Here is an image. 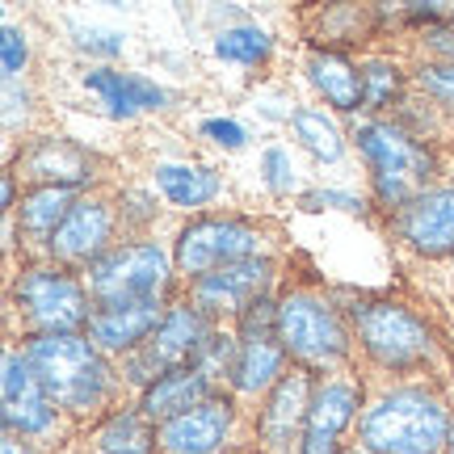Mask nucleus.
Instances as JSON below:
<instances>
[{"instance_id": "obj_1", "label": "nucleus", "mask_w": 454, "mask_h": 454, "mask_svg": "<svg viewBox=\"0 0 454 454\" xmlns=\"http://www.w3.org/2000/svg\"><path fill=\"white\" fill-rule=\"evenodd\" d=\"M349 333H354V354L362 374H383V379H438L454 387V357L429 316L395 294H349L337 291Z\"/></svg>"}, {"instance_id": "obj_35", "label": "nucleus", "mask_w": 454, "mask_h": 454, "mask_svg": "<svg viewBox=\"0 0 454 454\" xmlns=\"http://www.w3.org/2000/svg\"><path fill=\"white\" fill-rule=\"evenodd\" d=\"M198 135L219 147H227V152H240V147L248 144V127L236 122V118H207V122L198 127Z\"/></svg>"}, {"instance_id": "obj_30", "label": "nucleus", "mask_w": 454, "mask_h": 454, "mask_svg": "<svg viewBox=\"0 0 454 454\" xmlns=\"http://www.w3.org/2000/svg\"><path fill=\"white\" fill-rule=\"evenodd\" d=\"M257 173H261V185H265L274 198L299 194V168H294L291 147H286V144H265V147H261Z\"/></svg>"}, {"instance_id": "obj_4", "label": "nucleus", "mask_w": 454, "mask_h": 454, "mask_svg": "<svg viewBox=\"0 0 454 454\" xmlns=\"http://www.w3.org/2000/svg\"><path fill=\"white\" fill-rule=\"evenodd\" d=\"M345 130H349V144L357 147L362 168H366L374 215H383V219H391L400 207H408L417 194H425L434 181H442L446 160H450V147L421 144L395 118L357 114V118L345 122Z\"/></svg>"}, {"instance_id": "obj_20", "label": "nucleus", "mask_w": 454, "mask_h": 454, "mask_svg": "<svg viewBox=\"0 0 454 454\" xmlns=\"http://www.w3.org/2000/svg\"><path fill=\"white\" fill-rule=\"evenodd\" d=\"M147 185L185 219L207 215L223 198V173H215L211 164H194V160H156L147 168Z\"/></svg>"}, {"instance_id": "obj_34", "label": "nucleus", "mask_w": 454, "mask_h": 454, "mask_svg": "<svg viewBox=\"0 0 454 454\" xmlns=\"http://www.w3.org/2000/svg\"><path fill=\"white\" fill-rule=\"evenodd\" d=\"M72 34H76V47L84 55H93V59H114L127 47V34L106 30V26H72Z\"/></svg>"}, {"instance_id": "obj_36", "label": "nucleus", "mask_w": 454, "mask_h": 454, "mask_svg": "<svg viewBox=\"0 0 454 454\" xmlns=\"http://www.w3.org/2000/svg\"><path fill=\"white\" fill-rule=\"evenodd\" d=\"M0 454H51V450L30 438H17V434H4V429H0Z\"/></svg>"}, {"instance_id": "obj_2", "label": "nucleus", "mask_w": 454, "mask_h": 454, "mask_svg": "<svg viewBox=\"0 0 454 454\" xmlns=\"http://www.w3.org/2000/svg\"><path fill=\"white\" fill-rule=\"evenodd\" d=\"M362 374V371H357ZM366 404L354 442L366 454H446L454 425V387L438 379H383L362 374Z\"/></svg>"}, {"instance_id": "obj_12", "label": "nucleus", "mask_w": 454, "mask_h": 454, "mask_svg": "<svg viewBox=\"0 0 454 454\" xmlns=\"http://www.w3.org/2000/svg\"><path fill=\"white\" fill-rule=\"evenodd\" d=\"M236 337H240V362H236L231 395L257 421V408L265 404V395L291 371V357L278 340V294H270V299H261V303L244 311L236 320Z\"/></svg>"}, {"instance_id": "obj_3", "label": "nucleus", "mask_w": 454, "mask_h": 454, "mask_svg": "<svg viewBox=\"0 0 454 454\" xmlns=\"http://www.w3.org/2000/svg\"><path fill=\"white\" fill-rule=\"evenodd\" d=\"M17 345L26 349L55 408L76 425V434H89L118 408L135 404L118 374V362L101 354L84 333H51V337H30Z\"/></svg>"}, {"instance_id": "obj_14", "label": "nucleus", "mask_w": 454, "mask_h": 454, "mask_svg": "<svg viewBox=\"0 0 454 454\" xmlns=\"http://www.w3.org/2000/svg\"><path fill=\"white\" fill-rule=\"evenodd\" d=\"M114 185H118V181H114ZM114 185H101V190H89V194L76 198V207L67 211L64 227H59L55 240H51L47 261L84 274L93 261H101L110 253L114 244H122V219H118Z\"/></svg>"}, {"instance_id": "obj_33", "label": "nucleus", "mask_w": 454, "mask_h": 454, "mask_svg": "<svg viewBox=\"0 0 454 454\" xmlns=\"http://www.w3.org/2000/svg\"><path fill=\"white\" fill-rule=\"evenodd\" d=\"M30 30L4 21L0 30V67H4V81H30Z\"/></svg>"}, {"instance_id": "obj_37", "label": "nucleus", "mask_w": 454, "mask_h": 454, "mask_svg": "<svg viewBox=\"0 0 454 454\" xmlns=\"http://www.w3.org/2000/svg\"><path fill=\"white\" fill-rule=\"evenodd\" d=\"M446 454H454V425H450V442H446Z\"/></svg>"}, {"instance_id": "obj_22", "label": "nucleus", "mask_w": 454, "mask_h": 454, "mask_svg": "<svg viewBox=\"0 0 454 454\" xmlns=\"http://www.w3.org/2000/svg\"><path fill=\"white\" fill-rule=\"evenodd\" d=\"M357 72H362V114L371 118H391L412 89V64L383 43L357 55Z\"/></svg>"}, {"instance_id": "obj_19", "label": "nucleus", "mask_w": 454, "mask_h": 454, "mask_svg": "<svg viewBox=\"0 0 454 454\" xmlns=\"http://www.w3.org/2000/svg\"><path fill=\"white\" fill-rule=\"evenodd\" d=\"M84 89L98 98L101 114H110V118H139V114H160L173 106V93L164 89V84L147 81L144 72H118L110 64H98L84 72Z\"/></svg>"}, {"instance_id": "obj_29", "label": "nucleus", "mask_w": 454, "mask_h": 454, "mask_svg": "<svg viewBox=\"0 0 454 454\" xmlns=\"http://www.w3.org/2000/svg\"><path fill=\"white\" fill-rule=\"evenodd\" d=\"M236 362H240V337H236V325H215L211 337L202 340V349H198V357L190 362V366H194L219 395H231Z\"/></svg>"}, {"instance_id": "obj_24", "label": "nucleus", "mask_w": 454, "mask_h": 454, "mask_svg": "<svg viewBox=\"0 0 454 454\" xmlns=\"http://www.w3.org/2000/svg\"><path fill=\"white\" fill-rule=\"evenodd\" d=\"M67 454H160V429L139 412V404H127L81 434Z\"/></svg>"}, {"instance_id": "obj_28", "label": "nucleus", "mask_w": 454, "mask_h": 454, "mask_svg": "<svg viewBox=\"0 0 454 454\" xmlns=\"http://www.w3.org/2000/svg\"><path fill=\"white\" fill-rule=\"evenodd\" d=\"M114 198H118L122 240H152L156 227H160L164 198L156 194L152 185H139V181H118V185H114Z\"/></svg>"}, {"instance_id": "obj_27", "label": "nucleus", "mask_w": 454, "mask_h": 454, "mask_svg": "<svg viewBox=\"0 0 454 454\" xmlns=\"http://www.w3.org/2000/svg\"><path fill=\"white\" fill-rule=\"evenodd\" d=\"M215 59H223L231 67H248V72H257L274 59V34L257 26V21H236V26H223V30L215 34Z\"/></svg>"}, {"instance_id": "obj_5", "label": "nucleus", "mask_w": 454, "mask_h": 454, "mask_svg": "<svg viewBox=\"0 0 454 454\" xmlns=\"http://www.w3.org/2000/svg\"><path fill=\"white\" fill-rule=\"evenodd\" d=\"M291 261L286 227L265 215L240 211H207L194 219H181L173 227V265H177V286H190L198 278H211L227 265L244 261Z\"/></svg>"}, {"instance_id": "obj_8", "label": "nucleus", "mask_w": 454, "mask_h": 454, "mask_svg": "<svg viewBox=\"0 0 454 454\" xmlns=\"http://www.w3.org/2000/svg\"><path fill=\"white\" fill-rule=\"evenodd\" d=\"M84 286L93 308H122V303H173L177 299V265L173 240H122L101 261L84 270Z\"/></svg>"}, {"instance_id": "obj_13", "label": "nucleus", "mask_w": 454, "mask_h": 454, "mask_svg": "<svg viewBox=\"0 0 454 454\" xmlns=\"http://www.w3.org/2000/svg\"><path fill=\"white\" fill-rule=\"evenodd\" d=\"M291 274V261H244V265H227L211 278H198L190 286H181V294L194 303L198 311H207L215 325H236L244 311L282 291V282Z\"/></svg>"}, {"instance_id": "obj_26", "label": "nucleus", "mask_w": 454, "mask_h": 454, "mask_svg": "<svg viewBox=\"0 0 454 454\" xmlns=\"http://www.w3.org/2000/svg\"><path fill=\"white\" fill-rule=\"evenodd\" d=\"M291 127L294 144L311 152L320 164H340L345 160V147H349V130L337 122V114L325 110V106H291Z\"/></svg>"}, {"instance_id": "obj_9", "label": "nucleus", "mask_w": 454, "mask_h": 454, "mask_svg": "<svg viewBox=\"0 0 454 454\" xmlns=\"http://www.w3.org/2000/svg\"><path fill=\"white\" fill-rule=\"evenodd\" d=\"M0 429L38 442L51 454H67L81 442L76 425L55 408L17 340H4V354H0Z\"/></svg>"}, {"instance_id": "obj_23", "label": "nucleus", "mask_w": 454, "mask_h": 454, "mask_svg": "<svg viewBox=\"0 0 454 454\" xmlns=\"http://www.w3.org/2000/svg\"><path fill=\"white\" fill-rule=\"evenodd\" d=\"M303 72H308L311 89L325 98V106L333 114H340L345 122L362 114V72H357L354 55L340 51H303Z\"/></svg>"}, {"instance_id": "obj_31", "label": "nucleus", "mask_w": 454, "mask_h": 454, "mask_svg": "<svg viewBox=\"0 0 454 454\" xmlns=\"http://www.w3.org/2000/svg\"><path fill=\"white\" fill-rule=\"evenodd\" d=\"M412 89L438 106V114L454 127V64H417L412 67Z\"/></svg>"}, {"instance_id": "obj_10", "label": "nucleus", "mask_w": 454, "mask_h": 454, "mask_svg": "<svg viewBox=\"0 0 454 454\" xmlns=\"http://www.w3.org/2000/svg\"><path fill=\"white\" fill-rule=\"evenodd\" d=\"M4 173H13L21 190L51 185V190H76V194L118 181L114 160H106L101 152L76 144L67 135H55V130H38L30 139H21V147L4 156Z\"/></svg>"}, {"instance_id": "obj_38", "label": "nucleus", "mask_w": 454, "mask_h": 454, "mask_svg": "<svg viewBox=\"0 0 454 454\" xmlns=\"http://www.w3.org/2000/svg\"><path fill=\"white\" fill-rule=\"evenodd\" d=\"M227 454H253V450H227Z\"/></svg>"}, {"instance_id": "obj_15", "label": "nucleus", "mask_w": 454, "mask_h": 454, "mask_svg": "<svg viewBox=\"0 0 454 454\" xmlns=\"http://www.w3.org/2000/svg\"><path fill=\"white\" fill-rule=\"evenodd\" d=\"M253 450V417L236 395H211L185 417L160 425V454H227Z\"/></svg>"}, {"instance_id": "obj_16", "label": "nucleus", "mask_w": 454, "mask_h": 454, "mask_svg": "<svg viewBox=\"0 0 454 454\" xmlns=\"http://www.w3.org/2000/svg\"><path fill=\"white\" fill-rule=\"evenodd\" d=\"M391 240H400L408 253L425 261H450L454 257V147L442 181H434L425 194H417L408 207L383 219Z\"/></svg>"}, {"instance_id": "obj_25", "label": "nucleus", "mask_w": 454, "mask_h": 454, "mask_svg": "<svg viewBox=\"0 0 454 454\" xmlns=\"http://www.w3.org/2000/svg\"><path fill=\"white\" fill-rule=\"evenodd\" d=\"M211 395H219V391H215L211 383L194 371V366H181V371H168L164 379H156V383H152V387H147L135 404H139V412H144L147 421L160 429V425L185 417L190 408L207 404Z\"/></svg>"}, {"instance_id": "obj_17", "label": "nucleus", "mask_w": 454, "mask_h": 454, "mask_svg": "<svg viewBox=\"0 0 454 454\" xmlns=\"http://www.w3.org/2000/svg\"><path fill=\"white\" fill-rule=\"evenodd\" d=\"M311 387H316V374L311 371H303V366L286 371V379L257 408L253 454H303L308 421H311Z\"/></svg>"}, {"instance_id": "obj_7", "label": "nucleus", "mask_w": 454, "mask_h": 454, "mask_svg": "<svg viewBox=\"0 0 454 454\" xmlns=\"http://www.w3.org/2000/svg\"><path fill=\"white\" fill-rule=\"evenodd\" d=\"M93 299L84 274L55 261H30L4 282V340H30L51 333H84Z\"/></svg>"}, {"instance_id": "obj_18", "label": "nucleus", "mask_w": 454, "mask_h": 454, "mask_svg": "<svg viewBox=\"0 0 454 454\" xmlns=\"http://www.w3.org/2000/svg\"><path fill=\"white\" fill-rule=\"evenodd\" d=\"M299 30L316 51L362 55L383 43L387 34V4H308L299 9Z\"/></svg>"}, {"instance_id": "obj_21", "label": "nucleus", "mask_w": 454, "mask_h": 454, "mask_svg": "<svg viewBox=\"0 0 454 454\" xmlns=\"http://www.w3.org/2000/svg\"><path fill=\"white\" fill-rule=\"evenodd\" d=\"M164 311H168V303H122V308H93L84 337L93 340L106 357L122 362V357L135 354V349H139V345L156 333V325L164 320Z\"/></svg>"}, {"instance_id": "obj_6", "label": "nucleus", "mask_w": 454, "mask_h": 454, "mask_svg": "<svg viewBox=\"0 0 454 454\" xmlns=\"http://www.w3.org/2000/svg\"><path fill=\"white\" fill-rule=\"evenodd\" d=\"M278 340L291 357V366L311 374L354 371V333L345 320L337 291H328L320 278L286 274L278 291Z\"/></svg>"}, {"instance_id": "obj_11", "label": "nucleus", "mask_w": 454, "mask_h": 454, "mask_svg": "<svg viewBox=\"0 0 454 454\" xmlns=\"http://www.w3.org/2000/svg\"><path fill=\"white\" fill-rule=\"evenodd\" d=\"M215 320L207 311H198L185 294L177 291V299L168 303L164 311V320L156 325V333L118 362V374H122V383H127L130 400H139L156 379H164L168 371H181V366H190L202 349V340L211 337Z\"/></svg>"}, {"instance_id": "obj_32", "label": "nucleus", "mask_w": 454, "mask_h": 454, "mask_svg": "<svg viewBox=\"0 0 454 454\" xmlns=\"http://www.w3.org/2000/svg\"><path fill=\"white\" fill-rule=\"evenodd\" d=\"M299 211H308V215H316V211H345V215H366L371 219L374 215V202H371V194H354V190H303L299 194Z\"/></svg>"}]
</instances>
